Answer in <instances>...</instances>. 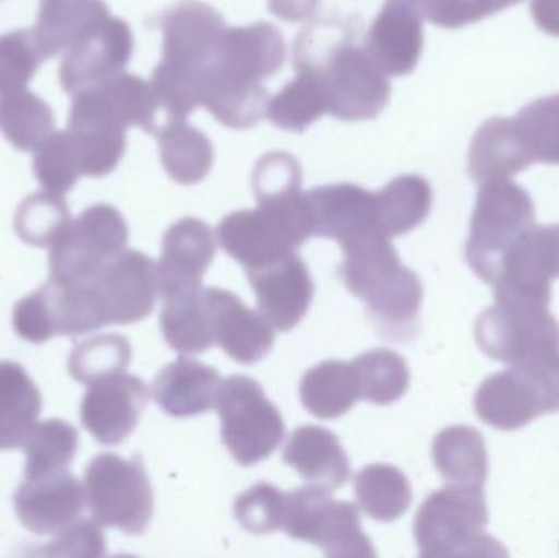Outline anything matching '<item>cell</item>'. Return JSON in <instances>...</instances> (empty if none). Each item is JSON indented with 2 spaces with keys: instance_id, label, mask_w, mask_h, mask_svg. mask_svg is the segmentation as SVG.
I'll list each match as a JSON object with an SVG mask.
<instances>
[{
  "instance_id": "83f0119b",
  "label": "cell",
  "mask_w": 559,
  "mask_h": 558,
  "mask_svg": "<svg viewBox=\"0 0 559 558\" xmlns=\"http://www.w3.org/2000/svg\"><path fill=\"white\" fill-rule=\"evenodd\" d=\"M433 464L447 485L483 488L488 478L485 439L468 426H450L432 444Z\"/></svg>"
},
{
  "instance_id": "ffe728a7",
  "label": "cell",
  "mask_w": 559,
  "mask_h": 558,
  "mask_svg": "<svg viewBox=\"0 0 559 558\" xmlns=\"http://www.w3.org/2000/svg\"><path fill=\"white\" fill-rule=\"evenodd\" d=\"M216 254L215 231L197 218L174 223L163 241V258L157 265L160 297L199 290L203 275Z\"/></svg>"
},
{
  "instance_id": "f35d334b",
  "label": "cell",
  "mask_w": 559,
  "mask_h": 558,
  "mask_svg": "<svg viewBox=\"0 0 559 558\" xmlns=\"http://www.w3.org/2000/svg\"><path fill=\"white\" fill-rule=\"evenodd\" d=\"M71 222V212L62 195L46 190L26 197L20 203L13 225L26 245L51 248Z\"/></svg>"
},
{
  "instance_id": "4fadbf2b",
  "label": "cell",
  "mask_w": 559,
  "mask_h": 558,
  "mask_svg": "<svg viewBox=\"0 0 559 558\" xmlns=\"http://www.w3.org/2000/svg\"><path fill=\"white\" fill-rule=\"evenodd\" d=\"M82 284L97 330L144 320L160 295L156 262L140 251L121 252Z\"/></svg>"
},
{
  "instance_id": "8fae6325",
  "label": "cell",
  "mask_w": 559,
  "mask_h": 558,
  "mask_svg": "<svg viewBox=\"0 0 559 558\" xmlns=\"http://www.w3.org/2000/svg\"><path fill=\"white\" fill-rule=\"evenodd\" d=\"M223 444L242 467L259 464L277 451L285 423L261 383L245 376L223 380L216 402Z\"/></svg>"
},
{
  "instance_id": "5bb4252c",
  "label": "cell",
  "mask_w": 559,
  "mask_h": 558,
  "mask_svg": "<svg viewBox=\"0 0 559 558\" xmlns=\"http://www.w3.org/2000/svg\"><path fill=\"white\" fill-rule=\"evenodd\" d=\"M128 225L108 203H97L72 219L49 251V274L61 284L91 281L108 261L124 251Z\"/></svg>"
},
{
  "instance_id": "d6986e66",
  "label": "cell",
  "mask_w": 559,
  "mask_h": 558,
  "mask_svg": "<svg viewBox=\"0 0 559 558\" xmlns=\"http://www.w3.org/2000/svg\"><path fill=\"white\" fill-rule=\"evenodd\" d=\"M215 343L236 363H261L274 347V327L267 318L242 304L238 295L223 288H203Z\"/></svg>"
},
{
  "instance_id": "1f68e13d",
  "label": "cell",
  "mask_w": 559,
  "mask_h": 558,
  "mask_svg": "<svg viewBox=\"0 0 559 558\" xmlns=\"http://www.w3.org/2000/svg\"><path fill=\"white\" fill-rule=\"evenodd\" d=\"M164 340L180 354H203L215 343L203 288L164 298L160 313Z\"/></svg>"
},
{
  "instance_id": "b9f144b4",
  "label": "cell",
  "mask_w": 559,
  "mask_h": 558,
  "mask_svg": "<svg viewBox=\"0 0 559 558\" xmlns=\"http://www.w3.org/2000/svg\"><path fill=\"white\" fill-rule=\"evenodd\" d=\"M35 28L15 29L0 36V94L22 91L48 61Z\"/></svg>"
},
{
  "instance_id": "d590c367",
  "label": "cell",
  "mask_w": 559,
  "mask_h": 558,
  "mask_svg": "<svg viewBox=\"0 0 559 558\" xmlns=\"http://www.w3.org/2000/svg\"><path fill=\"white\" fill-rule=\"evenodd\" d=\"M79 448V435L71 423L46 419L38 423L23 442L25 478L68 471Z\"/></svg>"
},
{
  "instance_id": "7a4b0ae2",
  "label": "cell",
  "mask_w": 559,
  "mask_h": 558,
  "mask_svg": "<svg viewBox=\"0 0 559 558\" xmlns=\"http://www.w3.org/2000/svg\"><path fill=\"white\" fill-rule=\"evenodd\" d=\"M285 55L282 33L272 23L226 26L215 56L197 78L200 105L223 127H255L271 100L264 81L282 69Z\"/></svg>"
},
{
  "instance_id": "7402d4cb",
  "label": "cell",
  "mask_w": 559,
  "mask_h": 558,
  "mask_svg": "<svg viewBox=\"0 0 559 558\" xmlns=\"http://www.w3.org/2000/svg\"><path fill=\"white\" fill-rule=\"evenodd\" d=\"M261 313L275 330L286 333L298 327L314 297L308 265L296 252L275 264L248 272Z\"/></svg>"
},
{
  "instance_id": "ab89813d",
  "label": "cell",
  "mask_w": 559,
  "mask_h": 558,
  "mask_svg": "<svg viewBox=\"0 0 559 558\" xmlns=\"http://www.w3.org/2000/svg\"><path fill=\"white\" fill-rule=\"evenodd\" d=\"M130 341L120 334H102L82 341L72 349L68 369L72 379L91 385L105 377L123 373L131 363Z\"/></svg>"
},
{
  "instance_id": "4dcf8cb0",
  "label": "cell",
  "mask_w": 559,
  "mask_h": 558,
  "mask_svg": "<svg viewBox=\"0 0 559 558\" xmlns=\"http://www.w3.org/2000/svg\"><path fill=\"white\" fill-rule=\"evenodd\" d=\"M107 15L110 10L104 0H39L35 32L51 59Z\"/></svg>"
},
{
  "instance_id": "60d3db41",
  "label": "cell",
  "mask_w": 559,
  "mask_h": 558,
  "mask_svg": "<svg viewBox=\"0 0 559 558\" xmlns=\"http://www.w3.org/2000/svg\"><path fill=\"white\" fill-rule=\"evenodd\" d=\"M514 123L532 163L559 166V94L525 105Z\"/></svg>"
},
{
  "instance_id": "4316f807",
  "label": "cell",
  "mask_w": 559,
  "mask_h": 558,
  "mask_svg": "<svg viewBox=\"0 0 559 558\" xmlns=\"http://www.w3.org/2000/svg\"><path fill=\"white\" fill-rule=\"evenodd\" d=\"M41 412V395L26 370L0 360V451L20 448Z\"/></svg>"
},
{
  "instance_id": "bcb514c9",
  "label": "cell",
  "mask_w": 559,
  "mask_h": 558,
  "mask_svg": "<svg viewBox=\"0 0 559 558\" xmlns=\"http://www.w3.org/2000/svg\"><path fill=\"white\" fill-rule=\"evenodd\" d=\"M102 524L92 520H75L56 534L52 543L36 550L46 557H102L105 556V536Z\"/></svg>"
},
{
  "instance_id": "3957f363",
  "label": "cell",
  "mask_w": 559,
  "mask_h": 558,
  "mask_svg": "<svg viewBox=\"0 0 559 558\" xmlns=\"http://www.w3.org/2000/svg\"><path fill=\"white\" fill-rule=\"evenodd\" d=\"M151 117L150 85L130 72H118L72 95L68 131L82 176L114 173L127 151L128 128L140 127L147 133Z\"/></svg>"
},
{
  "instance_id": "6da1fadb",
  "label": "cell",
  "mask_w": 559,
  "mask_h": 558,
  "mask_svg": "<svg viewBox=\"0 0 559 558\" xmlns=\"http://www.w3.org/2000/svg\"><path fill=\"white\" fill-rule=\"evenodd\" d=\"M293 64L319 82L328 114L337 120H374L390 102V75L357 45L352 20L321 19L302 28L293 43Z\"/></svg>"
},
{
  "instance_id": "c3c4849f",
  "label": "cell",
  "mask_w": 559,
  "mask_h": 558,
  "mask_svg": "<svg viewBox=\"0 0 559 558\" xmlns=\"http://www.w3.org/2000/svg\"><path fill=\"white\" fill-rule=\"evenodd\" d=\"M535 23L551 36H559V0H532Z\"/></svg>"
},
{
  "instance_id": "7dc6e473",
  "label": "cell",
  "mask_w": 559,
  "mask_h": 558,
  "mask_svg": "<svg viewBox=\"0 0 559 558\" xmlns=\"http://www.w3.org/2000/svg\"><path fill=\"white\" fill-rule=\"evenodd\" d=\"M319 0H269V10L289 23H299L314 15Z\"/></svg>"
},
{
  "instance_id": "603a6c76",
  "label": "cell",
  "mask_w": 559,
  "mask_h": 558,
  "mask_svg": "<svg viewBox=\"0 0 559 558\" xmlns=\"http://www.w3.org/2000/svg\"><path fill=\"white\" fill-rule=\"evenodd\" d=\"M364 46L384 74H411L423 55V16L404 0H386L368 28Z\"/></svg>"
},
{
  "instance_id": "ac0fdd59",
  "label": "cell",
  "mask_w": 559,
  "mask_h": 558,
  "mask_svg": "<svg viewBox=\"0 0 559 558\" xmlns=\"http://www.w3.org/2000/svg\"><path fill=\"white\" fill-rule=\"evenodd\" d=\"M85 503L84 487L68 471L25 478L13 498L20 524L38 536H56L81 517Z\"/></svg>"
},
{
  "instance_id": "cb8c5ba5",
  "label": "cell",
  "mask_w": 559,
  "mask_h": 558,
  "mask_svg": "<svg viewBox=\"0 0 559 558\" xmlns=\"http://www.w3.org/2000/svg\"><path fill=\"white\" fill-rule=\"evenodd\" d=\"M283 462L298 472L302 480L325 491L344 487L350 475V462L341 441L321 426L296 429L283 449Z\"/></svg>"
},
{
  "instance_id": "f546056e",
  "label": "cell",
  "mask_w": 559,
  "mask_h": 558,
  "mask_svg": "<svg viewBox=\"0 0 559 558\" xmlns=\"http://www.w3.org/2000/svg\"><path fill=\"white\" fill-rule=\"evenodd\" d=\"M302 406L319 419L347 415L360 399L357 376L352 364L325 360L312 367L299 383Z\"/></svg>"
},
{
  "instance_id": "f6af8a7d",
  "label": "cell",
  "mask_w": 559,
  "mask_h": 558,
  "mask_svg": "<svg viewBox=\"0 0 559 558\" xmlns=\"http://www.w3.org/2000/svg\"><path fill=\"white\" fill-rule=\"evenodd\" d=\"M283 511L285 494L271 484H258L236 498V520L246 531L259 536L282 527Z\"/></svg>"
},
{
  "instance_id": "d6a6232c",
  "label": "cell",
  "mask_w": 559,
  "mask_h": 558,
  "mask_svg": "<svg viewBox=\"0 0 559 558\" xmlns=\"http://www.w3.org/2000/svg\"><path fill=\"white\" fill-rule=\"evenodd\" d=\"M160 163L170 179L182 186L202 182L213 169L215 150L203 131L187 121L170 124L157 134Z\"/></svg>"
},
{
  "instance_id": "277c9868",
  "label": "cell",
  "mask_w": 559,
  "mask_h": 558,
  "mask_svg": "<svg viewBox=\"0 0 559 558\" xmlns=\"http://www.w3.org/2000/svg\"><path fill=\"white\" fill-rule=\"evenodd\" d=\"M342 281L367 305L368 313L388 336L409 334L423 305V284L401 262L390 238L370 231L341 246Z\"/></svg>"
},
{
  "instance_id": "30bf717a",
  "label": "cell",
  "mask_w": 559,
  "mask_h": 558,
  "mask_svg": "<svg viewBox=\"0 0 559 558\" xmlns=\"http://www.w3.org/2000/svg\"><path fill=\"white\" fill-rule=\"evenodd\" d=\"M535 225V205L527 190L511 179L483 182L469 226L466 261L489 282L506 249Z\"/></svg>"
},
{
  "instance_id": "9c48e42d",
  "label": "cell",
  "mask_w": 559,
  "mask_h": 558,
  "mask_svg": "<svg viewBox=\"0 0 559 558\" xmlns=\"http://www.w3.org/2000/svg\"><path fill=\"white\" fill-rule=\"evenodd\" d=\"M84 490L88 510L102 526L140 536L153 520V488L138 455L130 461L108 452L97 455L85 468Z\"/></svg>"
},
{
  "instance_id": "74e56055",
  "label": "cell",
  "mask_w": 559,
  "mask_h": 558,
  "mask_svg": "<svg viewBox=\"0 0 559 558\" xmlns=\"http://www.w3.org/2000/svg\"><path fill=\"white\" fill-rule=\"evenodd\" d=\"M360 399L374 405H391L409 389V367L400 354L388 349L368 351L352 360Z\"/></svg>"
},
{
  "instance_id": "44dd1931",
  "label": "cell",
  "mask_w": 559,
  "mask_h": 558,
  "mask_svg": "<svg viewBox=\"0 0 559 558\" xmlns=\"http://www.w3.org/2000/svg\"><path fill=\"white\" fill-rule=\"evenodd\" d=\"M311 236L335 239L338 245L370 231H380L374 193L355 183H332L305 193Z\"/></svg>"
},
{
  "instance_id": "e575fe53",
  "label": "cell",
  "mask_w": 559,
  "mask_h": 558,
  "mask_svg": "<svg viewBox=\"0 0 559 558\" xmlns=\"http://www.w3.org/2000/svg\"><path fill=\"white\" fill-rule=\"evenodd\" d=\"M354 488L361 510L378 523L400 520L413 503L406 475L393 465H368L358 472Z\"/></svg>"
},
{
  "instance_id": "836d02e7",
  "label": "cell",
  "mask_w": 559,
  "mask_h": 558,
  "mask_svg": "<svg viewBox=\"0 0 559 558\" xmlns=\"http://www.w3.org/2000/svg\"><path fill=\"white\" fill-rule=\"evenodd\" d=\"M0 131L15 150L35 153L55 133L51 107L28 88L0 94Z\"/></svg>"
},
{
  "instance_id": "ee69618b",
  "label": "cell",
  "mask_w": 559,
  "mask_h": 558,
  "mask_svg": "<svg viewBox=\"0 0 559 558\" xmlns=\"http://www.w3.org/2000/svg\"><path fill=\"white\" fill-rule=\"evenodd\" d=\"M301 183V166L293 154L285 151L264 154L252 174V187L259 203L299 195Z\"/></svg>"
},
{
  "instance_id": "d4e9b609",
  "label": "cell",
  "mask_w": 559,
  "mask_h": 558,
  "mask_svg": "<svg viewBox=\"0 0 559 558\" xmlns=\"http://www.w3.org/2000/svg\"><path fill=\"white\" fill-rule=\"evenodd\" d=\"M222 385L218 370L190 357H180L157 373L153 395L164 412L187 418L216 408Z\"/></svg>"
},
{
  "instance_id": "5b68a950",
  "label": "cell",
  "mask_w": 559,
  "mask_h": 558,
  "mask_svg": "<svg viewBox=\"0 0 559 558\" xmlns=\"http://www.w3.org/2000/svg\"><path fill=\"white\" fill-rule=\"evenodd\" d=\"M309 238L311 226L302 192L259 203L258 210H239L225 216L218 226L219 245L248 272L275 264Z\"/></svg>"
},
{
  "instance_id": "2e32d148",
  "label": "cell",
  "mask_w": 559,
  "mask_h": 558,
  "mask_svg": "<svg viewBox=\"0 0 559 558\" xmlns=\"http://www.w3.org/2000/svg\"><path fill=\"white\" fill-rule=\"evenodd\" d=\"M163 61L193 79L206 68L226 29L218 10L200 0H180L164 12Z\"/></svg>"
},
{
  "instance_id": "8992f818",
  "label": "cell",
  "mask_w": 559,
  "mask_h": 558,
  "mask_svg": "<svg viewBox=\"0 0 559 558\" xmlns=\"http://www.w3.org/2000/svg\"><path fill=\"white\" fill-rule=\"evenodd\" d=\"M488 521L483 488L447 485L433 491L414 521L420 556H506L501 544L486 536Z\"/></svg>"
},
{
  "instance_id": "52a82bcc",
  "label": "cell",
  "mask_w": 559,
  "mask_h": 558,
  "mask_svg": "<svg viewBox=\"0 0 559 558\" xmlns=\"http://www.w3.org/2000/svg\"><path fill=\"white\" fill-rule=\"evenodd\" d=\"M475 409L481 422L501 431L559 412V353L486 379L476 392Z\"/></svg>"
},
{
  "instance_id": "681fc988",
  "label": "cell",
  "mask_w": 559,
  "mask_h": 558,
  "mask_svg": "<svg viewBox=\"0 0 559 558\" xmlns=\"http://www.w3.org/2000/svg\"><path fill=\"white\" fill-rule=\"evenodd\" d=\"M519 2H521V0H473L476 9L481 13L483 19L502 12V10L509 9V7H514L515 3Z\"/></svg>"
},
{
  "instance_id": "7bdbcfd3",
  "label": "cell",
  "mask_w": 559,
  "mask_h": 558,
  "mask_svg": "<svg viewBox=\"0 0 559 558\" xmlns=\"http://www.w3.org/2000/svg\"><path fill=\"white\" fill-rule=\"evenodd\" d=\"M36 180L49 192L66 195L81 179L82 169L69 131H55L33 157Z\"/></svg>"
},
{
  "instance_id": "9a60e30c",
  "label": "cell",
  "mask_w": 559,
  "mask_h": 558,
  "mask_svg": "<svg viewBox=\"0 0 559 558\" xmlns=\"http://www.w3.org/2000/svg\"><path fill=\"white\" fill-rule=\"evenodd\" d=\"M134 51L133 32L124 20L107 15L88 26L64 51L59 81L74 95L123 72Z\"/></svg>"
},
{
  "instance_id": "484cf974",
  "label": "cell",
  "mask_w": 559,
  "mask_h": 558,
  "mask_svg": "<svg viewBox=\"0 0 559 558\" xmlns=\"http://www.w3.org/2000/svg\"><path fill=\"white\" fill-rule=\"evenodd\" d=\"M514 118L492 117L479 127L468 153V174L478 183L511 179L532 166Z\"/></svg>"
},
{
  "instance_id": "8d00e7d4",
  "label": "cell",
  "mask_w": 559,
  "mask_h": 558,
  "mask_svg": "<svg viewBox=\"0 0 559 558\" xmlns=\"http://www.w3.org/2000/svg\"><path fill=\"white\" fill-rule=\"evenodd\" d=\"M328 114L324 92L308 72H296V78L269 100L265 117L280 130L302 133L309 124Z\"/></svg>"
},
{
  "instance_id": "f1b7e54d",
  "label": "cell",
  "mask_w": 559,
  "mask_h": 558,
  "mask_svg": "<svg viewBox=\"0 0 559 558\" xmlns=\"http://www.w3.org/2000/svg\"><path fill=\"white\" fill-rule=\"evenodd\" d=\"M432 200V187L424 177H396L374 193L378 229L390 239L413 231L426 222Z\"/></svg>"
},
{
  "instance_id": "7c38bea8",
  "label": "cell",
  "mask_w": 559,
  "mask_h": 558,
  "mask_svg": "<svg viewBox=\"0 0 559 558\" xmlns=\"http://www.w3.org/2000/svg\"><path fill=\"white\" fill-rule=\"evenodd\" d=\"M282 530L292 539L314 544L328 557L374 556L357 507L332 500L329 491L312 485L285 495Z\"/></svg>"
},
{
  "instance_id": "ba28073f",
  "label": "cell",
  "mask_w": 559,
  "mask_h": 558,
  "mask_svg": "<svg viewBox=\"0 0 559 558\" xmlns=\"http://www.w3.org/2000/svg\"><path fill=\"white\" fill-rule=\"evenodd\" d=\"M476 341L486 356L511 367L540 363L559 353V323L548 305L498 300L479 314Z\"/></svg>"
},
{
  "instance_id": "e0dca14e",
  "label": "cell",
  "mask_w": 559,
  "mask_h": 558,
  "mask_svg": "<svg viewBox=\"0 0 559 558\" xmlns=\"http://www.w3.org/2000/svg\"><path fill=\"white\" fill-rule=\"evenodd\" d=\"M147 400L150 389L138 377H105L91 383L82 399V426L102 444H120L136 428Z\"/></svg>"
}]
</instances>
